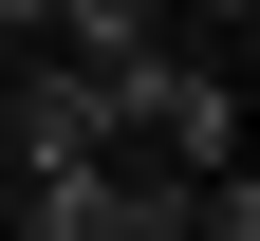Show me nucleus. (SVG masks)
<instances>
[{"label": "nucleus", "mask_w": 260, "mask_h": 241, "mask_svg": "<svg viewBox=\"0 0 260 241\" xmlns=\"http://www.w3.org/2000/svg\"><path fill=\"white\" fill-rule=\"evenodd\" d=\"M19 223L38 241H168L186 223V167H130V130H112V149H56L38 186H19Z\"/></svg>", "instance_id": "nucleus-1"}, {"label": "nucleus", "mask_w": 260, "mask_h": 241, "mask_svg": "<svg viewBox=\"0 0 260 241\" xmlns=\"http://www.w3.org/2000/svg\"><path fill=\"white\" fill-rule=\"evenodd\" d=\"M0 130H19V167L112 149V75H75V56H56V75H19V93H0Z\"/></svg>", "instance_id": "nucleus-2"}]
</instances>
